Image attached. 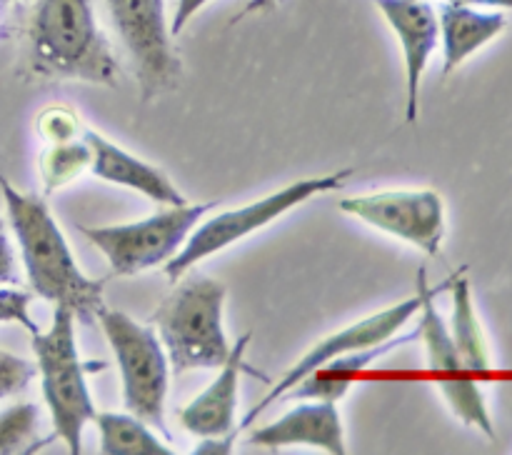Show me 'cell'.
<instances>
[{
    "instance_id": "1",
    "label": "cell",
    "mask_w": 512,
    "mask_h": 455,
    "mask_svg": "<svg viewBox=\"0 0 512 455\" xmlns=\"http://www.w3.org/2000/svg\"><path fill=\"white\" fill-rule=\"evenodd\" d=\"M0 190L23 255L30 290L48 303L70 308L80 323H93L103 308L105 280H93L80 270L58 220L43 198L20 193L5 178H0Z\"/></svg>"
},
{
    "instance_id": "2",
    "label": "cell",
    "mask_w": 512,
    "mask_h": 455,
    "mask_svg": "<svg viewBox=\"0 0 512 455\" xmlns=\"http://www.w3.org/2000/svg\"><path fill=\"white\" fill-rule=\"evenodd\" d=\"M28 40L30 65L38 75L105 88L118 83V58L100 30L93 0H35Z\"/></svg>"
},
{
    "instance_id": "3",
    "label": "cell",
    "mask_w": 512,
    "mask_h": 455,
    "mask_svg": "<svg viewBox=\"0 0 512 455\" xmlns=\"http://www.w3.org/2000/svg\"><path fill=\"white\" fill-rule=\"evenodd\" d=\"M33 353L55 435L68 445L70 455H80L85 425L93 423L98 413L85 375L100 370L103 363H85L80 358L75 313L65 305H55L50 328L33 335Z\"/></svg>"
},
{
    "instance_id": "4",
    "label": "cell",
    "mask_w": 512,
    "mask_h": 455,
    "mask_svg": "<svg viewBox=\"0 0 512 455\" xmlns=\"http://www.w3.org/2000/svg\"><path fill=\"white\" fill-rule=\"evenodd\" d=\"M183 280V278H180ZM225 285L195 275L183 280L153 313L158 338L175 373L220 368L233 345L223 328Z\"/></svg>"
},
{
    "instance_id": "5",
    "label": "cell",
    "mask_w": 512,
    "mask_h": 455,
    "mask_svg": "<svg viewBox=\"0 0 512 455\" xmlns=\"http://www.w3.org/2000/svg\"><path fill=\"white\" fill-rule=\"evenodd\" d=\"M353 175V168H345L328 175H313V178L295 180V183L283 185V188L275 190V193L263 195V198L258 200H250V203L240 205V208L223 210V213L213 215V218H208L205 223L200 220L193 228V233L188 235V240L183 243V248L165 263V275H168L173 283H178L188 270H193L195 265L203 263L205 258L230 248V245L240 243V240L248 238V235L258 233L265 225L275 223V220H280L293 208L308 203L315 195L333 193V190L343 188Z\"/></svg>"
},
{
    "instance_id": "6",
    "label": "cell",
    "mask_w": 512,
    "mask_h": 455,
    "mask_svg": "<svg viewBox=\"0 0 512 455\" xmlns=\"http://www.w3.org/2000/svg\"><path fill=\"white\" fill-rule=\"evenodd\" d=\"M98 323L118 363L128 413L168 435L165 400L170 388V360L155 330L123 310H110L105 305L98 313Z\"/></svg>"
},
{
    "instance_id": "7",
    "label": "cell",
    "mask_w": 512,
    "mask_h": 455,
    "mask_svg": "<svg viewBox=\"0 0 512 455\" xmlns=\"http://www.w3.org/2000/svg\"><path fill=\"white\" fill-rule=\"evenodd\" d=\"M218 203L168 205L150 218L135 223L80 228V233L108 258L115 275H138L163 265L183 248L195 225Z\"/></svg>"
},
{
    "instance_id": "8",
    "label": "cell",
    "mask_w": 512,
    "mask_h": 455,
    "mask_svg": "<svg viewBox=\"0 0 512 455\" xmlns=\"http://www.w3.org/2000/svg\"><path fill=\"white\" fill-rule=\"evenodd\" d=\"M110 23L128 53L143 103L178 88L183 65L173 48L165 0H105Z\"/></svg>"
},
{
    "instance_id": "9",
    "label": "cell",
    "mask_w": 512,
    "mask_h": 455,
    "mask_svg": "<svg viewBox=\"0 0 512 455\" xmlns=\"http://www.w3.org/2000/svg\"><path fill=\"white\" fill-rule=\"evenodd\" d=\"M450 275L445 283L430 285L428 273L425 268L418 270V293L423 298L420 305V323H418V340H423L425 355H428V368L438 375V388L443 393L445 403L450 405L455 415L463 420L470 428H478L480 433H485L488 438H495V425L490 418L488 403H485V393L478 383H475L473 373L465 370V365L460 363V355L455 350L453 335L450 328L445 325L443 315L435 308V298H438L443 290L450 288Z\"/></svg>"
},
{
    "instance_id": "10",
    "label": "cell",
    "mask_w": 512,
    "mask_h": 455,
    "mask_svg": "<svg viewBox=\"0 0 512 455\" xmlns=\"http://www.w3.org/2000/svg\"><path fill=\"white\" fill-rule=\"evenodd\" d=\"M338 208L380 233L415 245L423 253H440L445 238V203L438 190H383L350 195L340 200Z\"/></svg>"
},
{
    "instance_id": "11",
    "label": "cell",
    "mask_w": 512,
    "mask_h": 455,
    "mask_svg": "<svg viewBox=\"0 0 512 455\" xmlns=\"http://www.w3.org/2000/svg\"><path fill=\"white\" fill-rule=\"evenodd\" d=\"M420 305H423V298H420V293L415 290L413 298L403 300V303L390 305V308L368 315V318L358 320V323L345 325V328L335 330V333H330L328 338H323L320 343H315L313 348H310L308 353L298 360V363L290 365V368L285 370L283 378H280L278 383H275L273 388L263 395V400H260L258 405H253V408L245 413L243 425H240V428H250V425H253L255 420H258L260 415L270 408V405L278 403V400L283 398L290 388H295V385H298L305 375H310L313 370H318L320 365L330 363V360L340 358V355H345V353L368 348V345H378V343H383V340L398 335L400 330L405 328V323H408L413 315L420 313Z\"/></svg>"
},
{
    "instance_id": "12",
    "label": "cell",
    "mask_w": 512,
    "mask_h": 455,
    "mask_svg": "<svg viewBox=\"0 0 512 455\" xmlns=\"http://www.w3.org/2000/svg\"><path fill=\"white\" fill-rule=\"evenodd\" d=\"M390 30L398 35L405 60V123H418L420 83L440 45L438 10L428 0H375Z\"/></svg>"
},
{
    "instance_id": "13",
    "label": "cell",
    "mask_w": 512,
    "mask_h": 455,
    "mask_svg": "<svg viewBox=\"0 0 512 455\" xmlns=\"http://www.w3.org/2000/svg\"><path fill=\"white\" fill-rule=\"evenodd\" d=\"M250 443L268 450L308 445L328 455H345V428L338 403L330 400H303L273 423L250 433Z\"/></svg>"
},
{
    "instance_id": "14",
    "label": "cell",
    "mask_w": 512,
    "mask_h": 455,
    "mask_svg": "<svg viewBox=\"0 0 512 455\" xmlns=\"http://www.w3.org/2000/svg\"><path fill=\"white\" fill-rule=\"evenodd\" d=\"M83 140L90 145V173L105 183L120 185V188L135 190L148 200L160 205H185L188 198L178 190V185L168 178L160 168L145 163L138 155L128 153L118 143L108 140L95 130H83Z\"/></svg>"
},
{
    "instance_id": "15",
    "label": "cell",
    "mask_w": 512,
    "mask_h": 455,
    "mask_svg": "<svg viewBox=\"0 0 512 455\" xmlns=\"http://www.w3.org/2000/svg\"><path fill=\"white\" fill-rule=\"evenodd\" d=\"M250 333L240 335L235 348L230 350V358L218 368L213 383L195 395L183 410H180V425L190 435L198 438H225L235 430V408H238V388L240 375L245 373V350H248Z\"/></svg>"
},
{
    "instance_id": "16",
    "label": "cell",
    "mask_w": 512,
    "mask_h": 455,
    "mask_svg": "<svg viewBox=\"0 0 512 455\" xmlns=\"http://www.w3.org/2000/svg\"><path fill=\"white\" fill-rule=\"evenodd\" d=\"M440 45H443V75H450L470 55L493 43L505 30L508 20L500 10H480L470 5L445 3L438 10Z\"/></svg>"
},
{
    "instance_id": "17",
    "label": "cell",
    "mask_w": 512,
    "mask_h": 455,
    "mask_svg": "<svg viewBox=\"0 0 512 455\" xmlns=\"http://www.w3.org/2000/svg\"><path fill=\"white\" fill-rule=\"evenodd\" d=\"M465 265L453 273L450 280V298H453V318H450V335H453L455 350L460 355V363L465 365V370H470L473 375L488 373L493 368V360H490V348L488 338L483 333V325H480L478 310H475L473 290H470L468 278H465Z\"/></svg>"
},
{
    "instance_id": "18",
    "label": "cell",
    "mask_w": 512,
    "mask_h": 455,
    "mask_svg": "<svg viewBox=\"0 0 512 455\" xmlns=\"http://www.w3.org/2000/svg\"><path fill=\"white\" fill-rule=\"evenodd\" d=\"M100 453L105 455H170L173 450L133 413H95Z\"/></svg>"
},
{
    "instance_id": "19",
    "label": "cell",
    "mask_w": 512,
    "mask_h": 455,
    "mask_svg": "<svg viewBox=\"0 0 512 455\" xmlns=\"http://www.w3.org/2000/svg\"><path fill=\"white\" fill-rule=\"evenodd\" d=\"M90 160H93V153L83 135L65 143H48V148L40 153V178H43L45 193H55L80 178L85 170H90Z\"/></svg>"
},
{
    "instance_id": "20",
    "label": "cell",
    "mask_w": 512,
    "mask_h": 455,
    "mask_svg": "<svg viewBox=\"0 0 512 455\" xmlns=\"http://www.w3.org/2000/svg\"><path fill=\"white\" fill-rule=\"evenodd\" d=\"M38 405L18 403L0 410V455L20 453L38 428Z\"/></svg>"
},
{
    "instance_id": "21",
    "label": "cell",
    "mask_w": 512,
    "mask_h": 455,
    "mask_svg": "<svg viewBox=\"0 0 512 455\" xmlns=\"http://www.w3.org/2000/svg\"><path fill=\"white\" fill-rule=\"evenodd\" d=\"M83 125H80L78 115L60 105H50L38 115V133L43 135L48 143H65V140H75L83 135Z\"/></svg>"
},
{
    "instance_id": "22",
    "label": "cell",
    "mask_w": 512,
    "mask_h": 455,
    "mask_svg": "<svg viewBox=\"0 0 512 455\" xmlns=\"http://www.w3.org/2000/svg\"><path fill=\"white\" fill-rule=\"evenodd\" d=\"M35 373H38V368L30 360L8 353V350H0V400L28 388Z\"/></svg>"
},
{
    "instance_id": "23",
    "label": "cell",
    "mask_w": 512,
    "mask_h": 455,
    "mask_svg": "<svg viewBox=\"0 0 512 455\" xmlns=\"http://www.w3.org/2000/svg\"><path fill=\"white\" fill-rule=\"evenodd\" d=\"M0 323L23 325L30 335L38 333V323L30 315V293L18 288H0Z\"/></svg>"
},
{
    "instance_id": "24",
    "label": "cell",
    "mask_w": 512,
    "mask_h": 455,
    "mask_svg": "<svg viewBox=\"0 0 512 455\" xmlns=\"http://www.w3.org/2000/svg\"><path fill=\"white\" fill-rule=\"evenodd\" d=\"M18 265H15V250L8 238L3 218H0V285H18Z\"/></svg>"
},
{
    "instance_id": "25",
    "label": "cell",
    "mask_w": 512,
    "mask_h": 455,
    "mask_svg": "<svg viewBox=\"0 0 512 455\" xmlns=\"http://www.w3.org/2000/svg\"><path fill=\"white\" fill-rule=\"evenodd\" d=\"M210 0H178L175 3V13L170 18V35H180L185 30V25L195 18V15L203 10V5H208Z\"/></svg>"
},
{
    "instance_id": "26",
    "label": "cell",
    "mask_w": 512,
    "mask_h": 455,
    "mask_svg": "<svg viewBox=\"0 0 512 455\" xmlns=\"http://www.w3.org/2000/svg\"><path fill=\"white\" fill-rule=\"evenodd\" d=\"M448 3L470 5V8H493V10H512V0H448Z\"/></svg>"
},
{
    "instance_id": "27",
    "label": "cell",
    "mask_w": 512,
    "mask_h": 455,
    "mask_svg": "<svg viewBox=\"0 0 512 455\" xmlns=\"http://www.w3.org/2000/svg\"><path fill=\"white\" fill-rule=\"evenodd\" d=\"M275 0H250L248 5H245V10L243 13L238 15V18H243V15H248V13H255V10H263V8H268V5H273Z\"/></svg>"
},
{
    "instance_id": "28",
    "label": "cell",
    "mask_w": 512,
    "mask_h": 455,
    "mask_svg": "<svg viewBox=\"0 0 512 455\" xmlns=\"http://www.w3.org/2000/svg\"><path fill=\"white\" fill-rule=\"evenodd\" d=\"M5 3H10V0H0V5H5Z\"/></svg>"
}]
</instances>
